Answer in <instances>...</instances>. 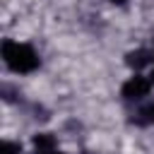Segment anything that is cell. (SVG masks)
Here are the masks:
<instances>
[{"label": "cell", "mask_w": 154, "mask_h": 154, "mask_svg": "<svg viewBox=\"0 0 154 154\" xmlns=\"http://www.w3.org/2000/svg\"><path fill=\"white\" fill-rule=\"evenodd\" d=\"M0 53H2L5 65H7L12 72H17V75H29V72L38 70V65H41L38 53H36L29 43H22V41L5 38L2 46H0Z\"/></svg>", "instance_id": "1"}, {"label": "cell", "mask_w": 154, "mask_h": 154, "mask_svg": "<svg viewBox=\"0 0 154 154\" xmlns=\"http://www.w3.org/2000/svg\"><path fill=\"white\" fill-rule=\"evenodd\" d=\"M149 89H152V79L142 77V75H132V77L123 84L120 94H123L125 101H142V99L149 94Z\"/></svg>", "instance_id": "2"}, {"label": "cell", "mask_w": 154, "mask_h": 154, "mask_svg": "<svg viewBox=\"0 0 154 154\" xmlns=\"http://www.w3.org/2000/svg\"><path fill=\"white\" fill-rule=\"evenodd\" d=\"M154 60V55H152V51H147V48H137V51H130L128 55H125V63L132 67V70H142L144 65H149Z\"/></svg>", "instance_id": "3"}, {"label": "cell", "mask_w": 154, "mask_h": 154, "mask_svg": "<svg viewBox=\"0 0 154 154\" xmlns=\"http://www.w3.org/2000/svg\"><path fill=\"white\" fill-rule=\"evenodd\" d=\"M34 147H36V152H51V149H55V137L51 132H38V135H34Z\"/></svg>", "instance_id": "4"}, {"label": "cell", "mask_w": 154, "mask_h": 154, "mask_svg": "<svg viewBox=\"0 0 154 154\" xmlns=\"http://www.w3.org/2000/svg\"><path fill=\"white\" fill-rule=\"evenodd\" d=\"M137 123H140V125H154V103H147V106L140 108Z\"/></svg>", "instance_id": "5"}, {"label": "cell", "mask_w": 154, "mask_h": 154, "mask_svg": "<svg viewBox=\"0 0 154 154\" xmlns=\"http://www.w3.org/2000/svg\"><path fill=\"white\" fill-rule=\"evenodd\" d=\"M22 152V144L19 142H2V149H0V154H19Z\"/></svg>", "instance_id": "6"}, {"label": "cell", "mask_w": 154, "mask_h": 154, "mask_svg": "<svg viewBox=\"0 0 154 154\" xmlns=\"http://www.w3.org/2000/svg\"><path fill=\"white\" fill-rule=\"evenodd\" d=\"M36 154H63V152H58V149H51V152H36Z\"/></svg>", "instance_id": "7"}, {"label": "cell", "mask_w": 154, "mask_h": 154, "mask_svg": "<svg viewBox=\"0 0 154 154\" xmlns=\"http://www.w3.org/2000/svg\"><path fill=\"white\" fill-rule=\"evenodd\" d=\"M108 2H113V5H125L128 0H108Z\"/></svg>", "instance_id": "8"}, {"label": "cell", "mask_w": 154, "mask_h": 154, "mask_svg": "<svg viewBox=\"0 0 154 154\" xmlns=\"http://www.w3.org/2000/svg\"><path fill=\"white\" fill-rule=\"evenodd\" d=\"M152 84H154V72H152Z\"/></svg>", "instance_id": "9"}]
</instances>
